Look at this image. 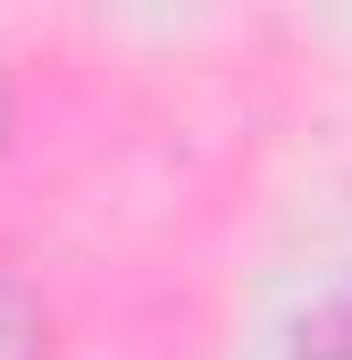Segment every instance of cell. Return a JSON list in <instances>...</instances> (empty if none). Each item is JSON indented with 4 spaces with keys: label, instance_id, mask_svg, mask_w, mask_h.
Masks as SVG:
<instances>
[{
    "label": "cell",
    "instance_id": "1",
    "mask_svg": "<svg viewBox=\"0 0 352 360\" xmlns=\"http://www.w3.org/2000/svg\"><path fill=\"white\" fill-rule=\"evenodd\" d=\"M59 335H51V293L17 260H0V360H51Z\"/></svg>",
    "mask_w": 352,
    "mask_h": 360
},
{
    "label": "cell",
    "instance_id": "2",
    "mask_svg": "<svg viewBox=\"0 0 352 360\" xmlns=\"http://www.w3.org/2000/svg\"><path fill=\"white\" fill-rule=\"evenodd\" d=\"M294 360H352V285L302 319V352Z\"/></svg>",
    "mask_w": 352,
    "mask_h": 360
},
{
    "label": "cell",
    "instance_id": "3",
    "mask_svg": "<svg viewBox=\"0 0 352 360\" xmlns=\"http://www.w3.org/2000/svg\"><path fill=\"white\" fill-rule=\"evenodd\" d=\"M8 117H17V84H8V59H0V151H8Z\"/></svg>",
    "mask_w": 352,
    "mask_h": 360
}]
</instances>
